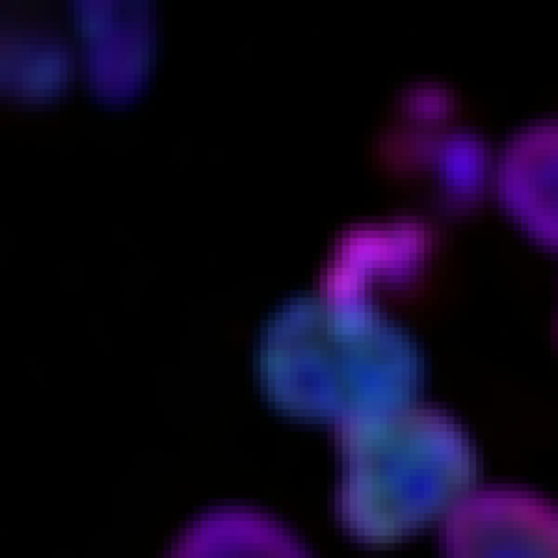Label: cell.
Wrapping results in <instances>:
<instances>
[{"instance_id": "1", "label": "cell", "mask_w": 558, "mask_h": 558, "mask_svg": "<svg viewBox=\"0 0 558 558\" xmlns=\"http://www.w3.org/2000/svg\"><path fill=\"white\" fill-rule=\"evenodd\" d=\"M337 494L344 525L371 543L395 541L445 517L476 472L469 438L439 415L372 420L347 436Z\"/></svg>"}, {"instance_id": "2", "label": "cell", "mask_w": 558, "mask_h": 558, "mask_svg": "<svg viewBox=\"0 0 558 558\" xmlns=\"http://www.w3.org/2000/svg\"><path fill=\"white\" fill-rule=\"evenodd\" d=\"M444 558H558V509L522 489H471L444 517Z\"/></svg>"}, {"instance_id": "3", "label": "cell", "mask_w": 558, "mask_h": 558, "mask_svg": "<svg viewBox=\"0 0 558 558\" xmlns=\"http://www.w3.org/2000/svg\"><path fill=\"white\" fill-rule=\"evenodd\" d=\"M499 203L537 243L558 251V120L514 134L495 172Z\"/></svg>"}, {"instance_id": "4", "label": "cell", "mask_w": 558, "mask_h": 558, "mask_svg": "<svg viewBox=\"0 0 558 558\" xmlns=\"http://www.w3.org/2000/svg\"><path fill=\"white\" fill-rule=\"evenodd\" d=\"M167 558H313L278 519L253 508L228 506L190 522Z\"/></svg>"}, {"instance_id": "5", "label": "cell", "mask_w": 558, "mask_h": 558, "mask_svg": "<svg viewBox=\"0 0 558 558\" xmlns=\"http://www.w3.org/2000/svg\"><path fill=\"white\" fill-rule=\"evenodd\" d=\"M147 14L129 3L112 28L88 40V78L98 97L123 101L141 88L150 54Z\"/></svg>"}, {"instance_id": "6", "label": "cell", "mask_w": 558, "mask_h": 558, "mask_svg": "<svg viewBox=\"0 0 558 558\" xmlns=\"http://www.w3.org/2000/svg\"><path fill=\"white\" fill-rule=\"evenodd\" d=\"M71 57L65 45L28 33L1 36V92L25 101L45 102L66 87Z\"/></svg>"}, {"instance_id": "7", "label": "cell", "mask_w": 558, "mask_h": 558, "mask_svg": "<svg viewBox=\"0 0 558 558\" xmlns=\"http://www.w3.org/2000/svg\"><path fill=\"white\" fill-rule=\"evenodd\" d=\"M557 335H558V325H557Z\"/></svg>"}]
</instances>
